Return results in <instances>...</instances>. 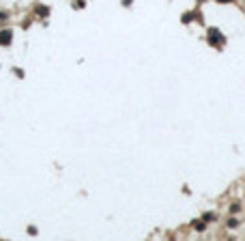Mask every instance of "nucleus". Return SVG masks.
I'll return each mask as SVG.
<instances>
[{"label":"nucleus","instance_id":"1","mask_svg":"<svg viewBox=\"0 0 245 241\" xmlns=\"http://www.w3.org/2000/svg\"><path fill=\"white\" fill-rule=\"evenodd\" d=\"M11 41V32L9 30H2V34H0V43H9Z\"/></svg>","mask_w":245,"mask_h":241},{"label":"nucleus","instance_id":"2","mask_svg":"<svg viewBox=\"0 0 245 241\" xmlns=\"http://www.w3.org/2000/svg\"><path fill=\"white\" fill-rule=\"evenodd\" d=\"M221 2H230V0H221Z\"/></svg>","mask_w":245,"mask_h":241}]
</instances>
